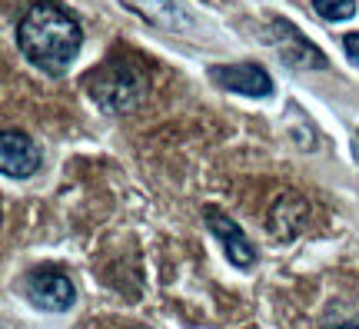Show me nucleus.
I'll return each instance as SVG.
<instances>
[{"label":"nucleus","mask_w":359,"mask_h":329,"mask_svg":"<svg viewBox=\"0 0 359 329\" xmlns=\"http://www.w3.org/2000/svg\"><path fill=\"white\" fill-rule=\"evenodd\" d=\"M17 47L37 70L60 76L80 57L83 30L67 7L53 0H37L17 20Z\"/></svg>","instance_id":"f257e3e1"},{"label":"nucleus","mask_w":359,"mask_h":329,"mask_svg":"<svg viewBox=\"0 0 359 329\" xmlns=\"http://www.w3.org/2000/svg\"><path fill=\"white\" fill-rule=\"evenodd\" d=\"M83 87H87L90 100L97 103L103 114L123 116V114H133L147 100L150 76H147V70L140 64H130L123 57H110L107 64L97 67L83 80Z\"/></svg>","instance_id":"f03ea898"},{"label":"nucleus","mask_w":359,"mask_h":329,"mask_svg":"<svg viewBox=\"0 0 359 329\" xmlns=\"http://www.w3.org/2000/svg\"><path fill=\"white\" fill-rule=\"evenodd\" d=\"M24 296L43 313H67L77 300V290H74V279L67 276L64 269L37 266L24 279Z\"/></svg>","instance_id":"7ed1b4c3"},{"label":"nucleus","mask_w":359,"mask_h":329,"mask_svg":"<svg viewBox=\"0 0 359 329\" xmlns=\"http://www.w3.org/2000/svg\"><path fill=\"white\" fill-rule=\"evenodd\" d=\"M43 163V153L24 130H4L0 133V170L11 180L34 177Z\"/></svg>","instance_id":"20e7f679"},{"label":"nucleus","mask_w":359,"mask_h":329,"mask_svg":"<svg viewBox=\"0 0 359 329\" xmlns=\"http://www.w3.org/2000/svg\"><path fill=\"white\" fill-rule=\"evenodd\" d=\"M210 80L240 97H269L273 93V76L259 64H217L210 67Z\"/></svg>","instance_id":"39448f33"},{"label":"nucleus","mask_w":359,"mask_h":329,"mask_svg":"<svg viewBox=\"0 0 359 329\" xmlns=\"http://www.w3.org/2000/svg\"><path fill=\"white\" fill-rule=\"evenodd\" d=\"M203 216H206V227H210V233L223 243V253H226V260H230L233 266L250 269V266L257 263V250H253L250 236L243 233V227H236L226 213H219L217 206H206Z\"/></svg>","instance_id":"423d86ee"},{"label":"nucleus","mask_w":359,"mask_h":329,"mask_svg":"<svg viewBox=\"0 0 359 329\" xmlns=\"http://www.w3.org/2000/svg\"><path fill=\"white\" fill-rule=\"evenodd\" d=\"M280 27H283V34L290 40H276V51L283 53V60H290L293 64L296 57L293 53H299V67H306V64H313V70H326V57H323L313 43H309L299 30H296L293 24H286V20H280Z\"/></svg>","instance_id":"0eeeda50"},{"label":"nucleus","mask_w":359,"mask_h":329,"mask_svg":"<svg viewBox=\"0 0 359 329\" xmlns=\"http://www.w3.org/2000/svg\"><path fill=\"white\" fill-rule=\"evenodd\" d=\"M133 11L140 13V17H147L150 24H160V27H170V30H177V27H183V20H180V11L170 4V0H127Z\"/></svg>","instance_id":"6e6552de"},{"label":"nucleus","mask_w":359,"mask_h":329,"mask_svg":"<svg viewBox=\"0 0 359 329\" xmlns=\"http://www.w3.org/2000/svg\"><path fill=\"white\" fill-rule=\"evenodd\" d=\"M313 11L323 20H349L356 13V0H313Z\"/></svg>","instance_id":"1a4fd4ad"},{"label":"nucleus","mask_w":359,"mask_h":329,"mask_svg":"<svg viewBox=\"0 0 359 329\" xmlns=\"http://www.w3.org/2000/svg\"><path fill=\"white\" fill-rule=\"evenodd\" d=\"M343 51H346L349 64L359 67V30H356V34H346V37H343Z\"/></svg>","instance_id":"9d476101"},{"label":"nucleus","mask_w":359,"mask_h":329,"mask_svg":"<svg viewBox=\"0 0 359 329\" xmlns=\"http://www.w3.org/2000/svg\"><path fill=\"white\" fill-rule=\"evenodd\" d=\"M326 329H359V316L349 319V323H339V326H326Z\"/></svg>","instance_id":"9b49d317"},{"label":"nucleus","mask_w":359,"mask_h":329,"mask_svg":"<svg viewBox=\"0 0 359 329\" xmlns=\"http://www.w3.org/2000/svg\"><path fill=\"white\" fill-rule=\"evenodd\" d=\"M356 160H359V133H356Z\"/></svg>","instance_id":"f8f14e48"}]
</instances>
